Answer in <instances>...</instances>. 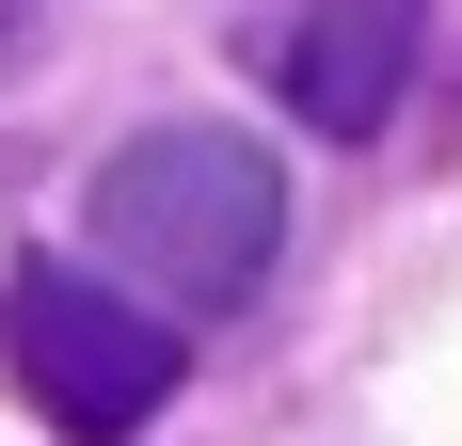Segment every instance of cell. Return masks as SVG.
<instances>
[{
    "label": "cell",
    "mask_w": 462,
    "mask_h": 446,
    "mask_svg": "<svg viewBox=\"0 0 462 446\" xmlns=\"http://www.w3.org/2000/svg\"><path fill=\"white\" fill-rule=\"evenodd\" d=\"M415 48H430V0H272L255 33V80L303 112V128L367 144L399 96H415Z\"/></svg>",
    "instance_id": "cell-3"
},
{
    "label": "cell",
    "mask_w": 462,
    "mask_h": 446,
    "mask_svg": "<svg viewBox=\"0 0 462 446\" xmlns=\"http://www.w3.org/2000/svg\"><path fill=\"white\" fill-rule=\"evenodd\" d=\"M0 351L64 446H143L176 399V303H143L112 256H32L0 287Z\"/></svg>",
    "instance_id": "cell-2"
},
{
    "label": "cell",
    "mask_w": 462,
    "mask_h": 446,
    "mask_svg": "<svg viewBox=\"0 0 462 446\" xmlns=\"http://www.w3.org/2000/svg\"><path fill=\"white\" fill-rule=\"evenodd\" d=\"M32 33H48V0H0V64H32Z\"/></svg>",
    "instance_id": "cell-4"
},
{
    "label": "cell",
    "mask_w": 462,
    "mask_h": 446,
    "mask_svg": "<svg viewBox=\"0 0 462 446\" xmlns=\"http://www.w3.org/2000/svg\"><path fill=\"white\" fill-rule=\"evenodd\" d=\"M80 239L112 271H128L143 303H176V319H224L272 287V239H287V176H272V144L255 128H143L96 160L80 191Z\"/></svg>",
    "instance_id": "cell-1"
}]
</instances>
